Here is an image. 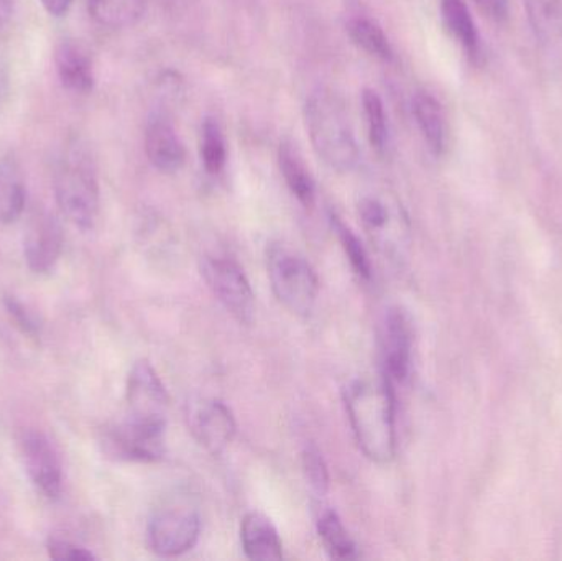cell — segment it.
Segmentation results:
<instances>
[{
  "label": "cell",
  "mask_w": 562,
  "mask_h": 561,
  "mask_svg": "<svg viewBox=\"0 0 562 561\" xmlns=\"http://www.w3.org/2000/svg\"><path fill=\"white\" fill-rule=\"evenodd\" d=\"M346 408L362 453L389 463L396 451L395 395L389 379H360L346 391Z\"/></svg>",
  "instance_id": "cell-1"
},
{
  "label": "cell",
  "mask_w": 562,
  "mask_h": 561,
  "mask_svg": "<svg viewBox=\"0 0 562 561\" xmlns=\"http://www.w3.org/2000/svg\"><path fill=\"white\" fill-rule=\"evenodd\" d=\"M55 197L63 216L82 231L94 227L101 206L98 167L81 138L66 142L55 170Z\"/></svg>",
  "instance_id": "cell-2"
},
{
  "label": "cell",
  "mask_w": 562,
  "mask_h": 561,
  "mask_svg": "<svg viewBox=\"0 0 562 561\" xmlns=\"http://www.w3.org/2000/svg\"><path fill=\"white\" fill-rule=\"evenodd\" d=\"M304 122L317 157L339 173L359 164V147L346 105L336 92L316 89L304 105Z\"/></svg>",
  "instance_id": "cell-3"
},
{
  "label": "cell",
  "mask_w": 562,
  "mask_h": 561,
  "mask_svg": "<svg viewBox=\"0 0 562 561\" xmlns=\"http://www.w3.org/2000/svg\"><path fill=\"white\" fill-rule=\"evenodd\" d=\"M267 270L273 293L296 316H310L319 293V280L306 259L283 244L267 249Z\"/></svg>",
  "instance_id": "cell-4"
},
{
  "label": "cell",
  "mask_w": 562,
  "mask_h": 561,
  "mask_svg": "<svg viewBox=\"0 0 562 561\" xmlns=\"http://www.w3.org/2000/svg\"><path fill=\"white\" fill-rule=\"evenodd\" d=\"M201 273L217 302L243 325H250L256 316V295L239 263L227 257H206Z\"/></svg>",
  "instance_id": "cell-5"
},
{
  "label": "cell",
  "mask_w": 562,
  "mask_h": 561,
  "mask_svg": "<svg viewBox=\"0 0 562 561\" xmlns=\"http://www.w3.org/2000/svg\"><path fill=\"white\" fill-rule=\"evenodd\" d=\"M127 420L167 428L170 397L160 375L148 361H137L127 379Z\"/></svg>",
  "instance_id": "cell-6"
},
{
  "label": "cell",
  "mask_w": 562,
  "mask_h": 561,
  "mask_svg": "<svg viewBox=\"0 0 562 561\" xmlns=\"http://www.w3.org/2000/svg\"><path fill=\"white\" fill-rule=\"evenodd\" d=\"M200 516L187 506H170L154 514L148 523V547L160 557H180L196 546Z\"/></svg>",
  "instance_id": "cell-7"
},
{
  "label": "cell",
  "mask_w": 562,
  "mask_h": 561,
  "mask_svg": "<svg viewBox=\"0 0 562 561\" xmlns=\"http://www.w3.org/2000/svg\"><path fill=\"white\" fill-rule=\"evenodd\" d=\"M359 216L363 229L379 249L390 256L402 250L408 237V223L395 200L383 194H363L359 200Z\"/></svg>",
  "instance_id": "cell-8"
},
{
  "label": "cell",
  "mask_w": 562,
  "mask_h": 561,
  "mask_svg": "<svg viewBox=\"0 0 562 561\" xmlns=\"http://www.w3.org/2000/svg\"><path fill=\"white\" fill-rule=\"evenodd\" d=\"M187 420L198 444L214 457L223 453L236 435L233 412L217 399L201 397L191 401L188 404Z\"/></svg>",
  "instance_id": "cell-9"
},
{
  "label": "cell",
  "mask_w": 562,
  "mask_h": 561,
  "mask_svg": "<svg viewBox=\"0 0 562 561\" xmlns=\"http://www.w3.org/2000/svg\"><path fill=\"white\" fill-rule=\"evenodd\" d=\"M20 450L26 474L36 490L48 500H58L63 487V467L53 441L42 431L26 430L20 438Z\"/></svg>",
  "instance_id": "cell-10"
},
{
  "label": "cell",
  "mask_w": 562,
  "mask_h": 561,
  "mask_svg": "<svg viewBox=\"0 0 562 561\" xmlns=\"http://www.w3.org/2000/svg\"><path fill=\"white\" fill-rule=\"evenodd\" d=\"M104 447L119 460L154 463L165 455V428L125 420L105 434Z\"/></svg>",
  "instance_id": "cell-11"
},
{
  "label": "cell",
  "mask_w": 562,
  "mask_h": 561,
  "mask_svg": "<svg viewBox=\"0 0 562 561\" xmlns=\"http://www.w3.org/2000/svg\"><path fill=\"white\" fill-rule=\"evenodd\" d=\"M383 369L390 382H405L412 369L413 328L405 312L390 308L380 329Z\"/></svg>",
  "instance_id": "cell-12"
},
{
  "label": "cell",
  "mask_w": 562,
  "mask_h": 561,
  "mask_svg": "<svg viewBox=\"0 0 562 561\" xmlns=\"http://www.w3.org/2000/svg\"><path fill=\"white\" fill-rule=\"evenodd\" d=\"M61 224L53 214L40 213L32 217L23 236V257L35 273H49L63 253Z\"/></svg>",
  "instance_id": "cell-13"
},
{
  "label": "cell",
  "mask_w": 562,
  "mask_h": 561,
  "mask_svg": "<svg viewBox=\"0 0 562 561\" xmlns=\"http://www.w3.org/2000/svg\"><path fill=\"white\" fill-rule=\"evenodd\" d=\"M145 154L148 161L164 173H175L187 160V148L165 112H154L145 127Z\"/></svg>",
  "instance_id": "cell-14"
},
{
  "label": "cell",
  "mask_w": 562,
  "mask_h": 561,
  "mask_svg": "<svg viewBox=\"0 0 562 561\" xmlns=\"http://www.w3.org/2000/svg\"><path fill=\"white\" fill-rule=\"evenodd\" d=\"M55 68L63 88L75 94H89L94 89V65L88 49L76 40H63L55 48Z\"/></svg>",
  "instance_id": "cell-15"
},
{
  "label": "cell",
  "mask_w": 562,
  "mask_h": 561,
  "mask_svg": "<svg viewBox=\"0 0 562 561\" xmlns=\"http://www.w3.org/2000/svg\"><path fill=\"white\" fill-rule=\"evenodd\" d=\"M240 542L247 559L272 561L283 559V546L272 520L262 513H249L240 524Z\"/></svg>",
  "instance_id": "cell-16"
},
{
  "label": "cell",
  "mask_w": 562,
  "mask_h": 561,
  "mask_svg": "<svg viewBox=\"0 0 562 561\" xmlns=\"http://www.w3.org/2000/svg\"><path fill=\"white\" fill-rule=\"evenodd\" d=\"M412 109L416 125H418L426 145L432 154L439 157L448 144V122H446L445 109L435 96L426 91L416 92Z\"/></svg>",
  "instance_id": "cell-17"
},
{
  "label": "cell",
  "mask_w": 562,
  "mask_h": 561,
  "mask_svg": "<svg viewBox=\"0 0 562 561\" xmlns=\"http://www.w3.org/2000/svg\"><path fill=\"white\" fill-rule=\"evenodd\" d=\"M441 16L446 30L472 61L481 56V35L474 16L464 0H441Z\"/></svg>",
  "instance_id": "cell-18"
},
{
  "label": "cell",
  "mask_w": 562,
  "mask_h": 561,
  "mask_svg": "<svg viewBox=\"0 0 562 561\" xmlns=\"http://www.w3.org/2000/svg\"><path fill=\"white\" fill-rule=\"evenodd\" d=\"M279 165L284 183L290 188L293 197L303 204L304 207H311L316 198V188L311 177L310 170L304 165L296 145L291 142H281L279 148Z\"/></svg>",
  "instance_id": "cell-19"
},
{
  "label": "cell",
  "mask_w": 562,
  "mask_h": 561,
  "mask_svg": "<svg viewBox=\"0 0 562 561\" xmlns=\"http://www.w3.org/2000/svg\"><path fill=\"white\" fill-rule=\"evenodd\" d=\"M25 183L22 170L12 157L0 160V223L12 224L25 210Z\"/></svg>",
  "instance_id": "cell-20"
},
{
  "label": "cell",
  "mask_w": 562,
  "mask_h": 561,
  "mask_svg": "<svg viewBox=\"0 0 562 561\" xmlns=\"http://www.w3.org/2000/svg\"><path fill=\"white\" fill-rule=\"evenodd\" d=\"M531 30L541 45L554 46L562 42L561 0H524Z\"/></svg>",
  "instance_id": "cell-21"
},
{
  "label": "cell",
  "mask_w": 562,
  "mask_h": 561,
  "mask_svg": "<svg viewBox=\"0 0 562 561\" xmlns=\"http://www.w3.org/2000/svg\"><path fill=\"white\" fill-rule=\"evenodd\" d=\"M91 19L105 29H128L142 19L145 0H88Z\"/></svg>",
  "instance_id": "cell-22"
},
{
  "label": "cell",
  "mask_w": 562,
  "mask_h": 561,
  "mask_svg": "<svg viewBox=\"0 0 562 561\" xmlns=\"http://www.w3.org/2000/svg\"><path fill=\"white\" fill-rule=\"evenodd\" d=\"M347 33H349L350 40L367 55L383 63L393 61L395 53H393L392 43L375 20L363 15L352 16L347 22Z\"/></svg>",
  "instance_id": "cell-23"
},
{
  "label": "cell",
  "mask_w": 562,
  "mask_h": 561,
  "mask_svg": "<svg viewBox=\"0 0 562 561\" xmlns=\"http://www.w3.org/2000/svg\"><path fill=\"white\" fill-rule=\"evenodd\" d=\"M362 111L366 119L367 135L370 145L379 154H386L390 148V124L382 98L373 89L366 88L362 91Z\"/></svg>",
  "instance_id": "cell-24"
},
{
  "label": "cell",
  "mask_w": 562,
  "mask_h": 561,
  "mask_svg": "<svg viewBox=\"0 0 562 561\" xmlns=\"http://www.w3.org/2000/svg\"><path fill=\"white\" fill-rule=\"evenodd\" d=\"M317 532H319L321 540H323L324 549L333 559L353 560L359 557L356 543L350 539L342 520L334 510L323 513V516L317 520Z\"/></svg>",
  "instance_id": "cell-25"
},
{
  "label": "cell",
  "mask_w": 562,
  "mask_h": 561,
  "mask_svg": "<svg viewBox=\"0 0 562 561\" xmlns=\"http://www.w3.org/2000/svg\"><path fill=\"white\" fill-rule=\"evenodd\" d=\"M201 160L210 175H220L227 164V144L223 127L213 117H206L201 127Z\"/></svg>",
  "instance_id": "cell-26"
},
{
  "label": "cell",
  "mask_w": 562,
  "mask_h": 561,
  "mask_svg": "<svg viewBox=\"0 0 562 561\" xmlns=\"http://www.w3.org/2000/svg\"><path fill=\"white\" fill-rule=\"evenodd\" d=\"M330 220H333L334 229H336L340 244H342L344 250H346L347 257H349L353 272H356L360 279L370 280V277H372V266H370L369 256H367L359 237H357L339 217L333 216Z\"/></svg>",
  "instance_id": "cell-27"
},
{
  "label": "cell",
  "mask_w": 562,
  "mask_h": 561,
  "mask_svg": "<svg viewBox=\"0 0 562 561\" xmlns=\"http://www.w3.org/2000/svg\"><path fill=\"white\" fill-rule=\"evenodd\" d=\"M301 460H303L304 478H306L311 491L316 496L323 497L329 490V471H327L323 455L314 445H310L304 448Z\"/></svg>",
  "instance_id": "cell-28"
},
{
  "label": "cell",
  "mask_w": 562,
  "mask_h": 561,
  "mask_svg": "<svg viewBox=\"0 0 562 561\" xmlns=\"http://www.w3.org/2000/svg\"><path fill=\"white\" fill-rule=\"evenodd\" d=\"M46 552H48L49 559L65 561H79V560H94L95 556L91 550L86 547L78 546V543L69 542V540L52 539L46 542Z\"/></svg>",
  "instance_id": "cell-29"
},
{
  "label": "cell",
  "mask_w": 562,
  "mask_h": 561,
  "mask_svg": "<svg viewBox=\"0 0 562 561\" xmlns=\"http://www.w3.org/2000/svg\"><path fill=\"white\" fill-rule=\"evenodd\" d=\"M5 308L10 318L15 322V325L19 326L25 335H40V328H42V325H40L38 318H36L35 313L30 312V310L26 308L20 300H16L15 296H7Z\"/></svg>",
  "instance_id": "cell-30"
},
{
  "label": "cell",
  "mask_w": 562,
  "mask_h": 561,
  "mask_svg": "<svg viewBox=\"0 0 562 561\" xmlns=\"http://www.w3.org/2000/svg\"><path fill=\"white\" fill-rule=\"evenodd\" d=\"M482 13L492 22L502 23L508 19L510 0H474Z\"/></svg>",
  "instance_id": "cell-31"
},
{
  "label": "cell",
  "mask_w": 562,
  "mask_h": 561,
  "mask_svg": "<svg viewBox=\"0 0 562 561\" xmlns=\"http://www.w3.org/2000/svg\"><path fill=\"white\" fill-rule=\"evenodd\" d=\"M75 0H40L43 9L53 16H63L69 9H71Z\"/></svg>",
  "instance_id": "cell-32"
},
{
  "label": "cell",
  "mask_w": 562,
  "mask_h": 561,
  "mask_svg": "<svg viewBox=\"0 0 562 561\" xmlns=\"http://www.w3.org/2000/svg\"><path fill=\"white\" fill-rule=\"evenodd\" d=\"M13 0H0V26L5 25L13 15Z\"/></svg>",
  "instance_id": "cell-33"
}]
</instances>
